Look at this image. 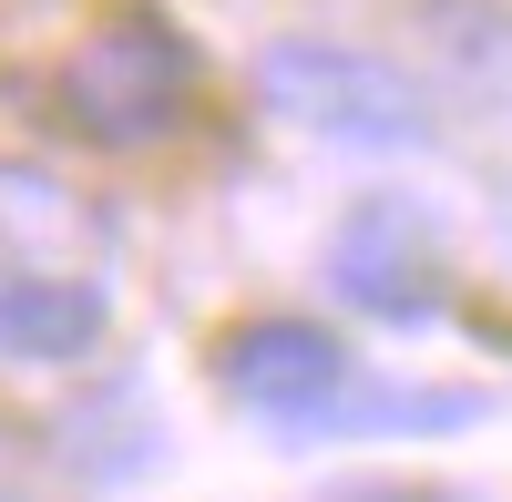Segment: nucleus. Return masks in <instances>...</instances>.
<instances>
[{
	"mask_svg": "<svg viewBox=\"0 0 512 502\" xmlns=\"http://www.w3.org/2000/svg\"><path fill=\"white\" fill-rule=\"evenodd\" d=\"M195 103V41L164 31V21H103L82 31V52L62 62V113L72 134H93L113 154L164 144Z\"/></svg>",
	"mask_w": 512,
	"mask_h": 502,
	"instance_id": "f257e3e1",
	"label": "nucleus"
},
{
	"mask_svg": "<svg viewBox=\"0 0 512 502\" xmlns=\"http://www.w3.org/2000/svg\"><path fill=\"white\" fill-rule=\"evenodd\" d=\"M256 82H267V103L287 123L338 134V144H420V134H431L420 93H410L390 62L349 52V41H277V52L256 62Z\"/></svg>",
	"mask_w": 512,
	"mask_h": 502,
	"instance_id": "f03ea898",
	"label": "nucleus"
},
{
	"mask_svg": "<svg viewBox=\"0 0 512 502\" xmlns=\"http://www.w3.org/2000/svg\"><path fill=\"white\" fill-rule=\"evenodd\" d=\"M216 380H226L246 410H267V421H297V431H308L318 410H338L349 349H338L318 318H246L236 339L216 349Z\"/></svg>",
	"mask_w": 512,
	"mask_h": 502,
	"instance_id": "7ed1b4c3",
	"label": "nucleus"
},
{
	"mask_svg": "<svg viewBox=\"0 0 512 502\" xmlns=\"http://www.w3.org/2000/svg\"><path fill=\"white\" fill-rule=\"evenodd\" d=\"M328 277L349 287L369 318H431L441 308V267H431V216L410 195H369L328 246Z\"/></svg>",
	"mask_w": 512,
	"mask_h": 502,
	"instance_id": "20e7f679",
	"label": "nucleus"
},
{
	"mask_svg": "<svg viewBox=\"0 0 512 502\" xmlns=\"http://www.w3.org/2000/svg\"><path fill=\"white\" fill-rule=\"evenodd\" d=\"M103 339L93 277H0V359H82Z\"/></svg>",
	"mask_w": 512,
	"mask_h": 502,
	"instance_id": "39448f33",
	"label": "nucleus"
}]
</instances>
